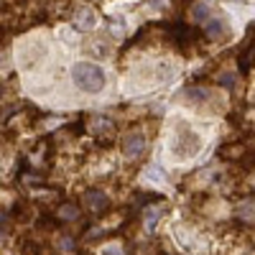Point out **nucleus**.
I'll return each instance as SVG.
<instances>
[{
  "mask_svg": "<svg viewBox=\"0 0 255 255\" xmlns=\"http://www.w3.org/2000/svg\"><path fill=\"white\" fill-rule=\"evenodd\" d=\"M72 79L82 92H90V95H95L105 87V72H102V67H97V64H92V61L74 64Z\"/></svg>",
  "mask_w": 255,
  "mask_h": 255,
  "instance_id": "nucleus-1",
  "label": "nucleus"
},
{
  "mask_svg": "<svg viewBox=\"0 0 255 255\" xmlns=\"http://www.w3.org/2000/svg\"><path fill=\"white\" fill-rule=\"evenodd\" d=\"M123 153L128 158H140L145 153V135L140 133H130L125 140H123Z\"/></svg>",
  "mask_w": 255,
  "mask_h": 255,
  "instance_id": "nucleus-3",
  "label": "nucleus"
},
{
  "mask_svg": "<svg viewBox=\"0 0 255 255\" xmlns=\"http://www.w3.org/2000/svg\"><path fill=\"white\" fill-rule=\"evenodd\" d=\"M108 204H110V199L105 197V191H87V194H84V207H87L90 212H95V215L105 212Z\"/></svg>",
  "mask_w": 255,
  "mask_h": 255,
  "instance_id": "nucleus-5",
  "label": "nucleus"
},
{
  "mask_svg": "<svg viewBox=\"0 0 255 255\" xmlns=\"http://www.w3.org/2000/svg\"><path fill=\"white\" fill-rule=\"evenodd\" d=\"M238 217H240L243 222H248V225L253 222V202H250V199H248L243 207H238Z\"/></svg>",
  "mask_w": 255,
  "mask_h": 255,
  "instance_id": "nucleus-11",
  "label": "nucleus"
},
{
  "mask_svg": "<svg viewBox=\"0 0 255 255\" xmlns=\"http://www.w3.org/2000/svg\"><path fill=\"white\" fill-rule=\"evenodd\" d=\"M220 84H222V87H235V77H232V74H222Z\"/></svg>",
  "mask_w": 255,
  "mask_h": 255,
  "instance_id": "nucleus-15",
  "label": "nucleus"
},
{
  "mask_svg": "<svg viewBox=\"0 0 255 255\" xmlns=\"http://www.w3.org/2000/svg\"><path fill=\"white\" fill-rule=\"evenodd\" d=\"M56 217H59L61 222H74V220H79V207H77L74 202H64V204L56 209Z\"/></svg>",
  "mask_w": 255,
  "mask_h": 255,
  "instance_id": "nucleus-7",
  "label": "nucleus"
},
{
  "mask_svg": "<svg viewBox=\"0 0 255 255\" xmlns=\"http://www.w3.org/2000/svg\"><path fill=\"white\" fill-rule=\"evenodd\" d=\"M191 15H194L197 23H204V20L209 18V8H207L204 3H197L194 8H191Z\"/></svg>",
  "mask_w": 255,
  "mask_h": 255,
  "instance_id": "nucleus-9",
  "label": "nucleus"
},
{
  "mask_svg": "<svg viewBox=\"0 0 255 255\" xmlns=\"http://www.w3.org/2000/svg\"><path fill=\"white\" fill-rule=\"evenodd\" d=\"M171 148H174V153H176L179 158H191V156H197V153H199L202 138H199L194 130H186V128H184V130L174 138Z\"/></svg>",
  "mask_w": 255,
  "mask_h": 255,
  "instance_id": "nucleus-2",
  "label": "nucleus"
},
{
  "mask_svg": "<svg viewBox=\"0 0 255 255\" xmlns=\"http://www.w3.org/2000/svg\"><path fill=\"white\" fill-rule=\"evenodd\" d=\"M74 26L82 28V31H92L97 26V13L90 5H79L74 10Z\"/></svg>",
  "mask_w": 255,
  "mask_h": 255,
  "instance_id": "nucleus-4",
  "label": "nucleus"
},
{
  "mask_svg": "<svg viewBox=\"0 0 255 255\" xmlns=\"http://www.w3.org/2000/svg\"><path fill=\"white\" fill-rule=\"evenodd\" d=\"M181 3H184V5H189V3H191V0H181Z\"/></svg>",
  "mask_w": 255,
  "mask_h": 255,
  "instance_id": "nucleus-17",
  "label": "nucleus"
},
{
  "mask_svg": "<svg viewBox=\"0 0 255 255\" xmlns=\"http://www.w3.org/2000/svg\"><path fill=\"white\" fill-rule=\"evenodd\" d=\"M10 230V217H8V212L0 209V232H8Z\"/></svg>",
  "mask_w": 255,
  "mask_h": 255,
  "instance_id": "nucleus-14",
  "label": "nucleus"
},
{
  "mask_svg": "<svg viewBox=\"0 0 255 255\" xmlns=\"http://www.w3.org/2000/svg\"><path fill=\"white\" fill-rule=\"evenodd\" d=\"M250 59H253V49L248 46V49L240 54V72H243V74H248V72H250Z\"/></svg>",
  "mask_w": 255,
  "mask_h": 255,
  "instance_id": "nucleus-12",
  "label": "nucleus"
},
{
  "mask_svg": "<svg viewBox=\"0 0 255 255\" xmlns=\"http://www.w3.org/2000/svg\"><path fill=\"white\" fill-rule=\"evenodd\" d=\"M204 28H207V38L209 41H222L227 36V23L222 18H207L204 20Z\"/></svg>",
  "mask_w": 255,
  "mask_h": 255,
  "instance_id": "nucleus-6",
  "label": "nucleus"
},
{
  "mask_svg": "<svg viewBox=\"0 0 255 255\" xmlns=\"http://www.w3.org/2000/svg\"><path fill=\"white\" fill-rule=\"evenodd\" d=\"M61 245H64V250H74L77 245H74V240L69 238V235H64V240H61Z\"/></svg>",
  "mask_w": 255,
  "mask_h": 255,
  "instance_id": "nucleus-16",
  "label": "nucleus"
},
{
  "mask_svg": "<svg viewBox=\"0 0 255 255\" xmlns=\"http://www.w3.org/2000/svg\"><path fill=\"white\" fill-rule=\"evenodd\" d=\"M0 92H3V87H0Z\"/></svg>",
  "mask_w": 255,
  "mask_h": 255,
  "instance_id": "nucleus-18",
  "label": "nucleus"
},
{
  "mask_svg": "<svg viewBox=\"0 0 255 255\" xmlns=\"http://www.w3.org/2000/svg\"><path fill=\"white\" fill-rule=\"evenodd\" d=\"M240 153H243V148L235 143V145H222L220 148V156L222 158H240Z\"/></svg>",
  "mask_w": 255,
  "mask_h": 255,
  "instance_id": "nucleus-10",
  "label": "nucleus"
},
{
  "mask_svg": "<svg viewBox=\"0 0 255 255\" xmlns=\"http://www.w3.org/2000/svg\"><path fill=\"white\" fill-rule=\"evenodd\" d=\"M163 212H166L163 204H161L158 209H148V215H145V217H148V227H153V225L158 222V215H163Z\"/></svg>",
  "mask_w": 255,
  "mask_h": 255,
  "instance_id": "nucleus-13",
  "label": "nucleus"
},
{
  "mask_svg": "<svg viewBox=\"0 0 255 255\" xmlns=\"http://www.w3.org/2000/svg\"><path fill=\"white\" fill-rule=\"evenodd\" d=\"M207 97H209V92H207L204 87H186V90H184V100L191 102V105H202Z\"/></svg>",
  "mask_w": 255,
  "mask_h": 255,
  "instance_id": "nucleus-8",
  "label": "nucleus"
}]
</instances>
